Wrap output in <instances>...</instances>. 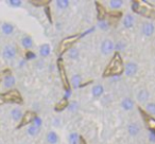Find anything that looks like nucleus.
<instances>
[{"mask_svg": "<svg viewBox=\"0 0 155 144\" xmlns=\"http://www.w3.org/2000/svg\"><path fill=\"white\" fill-rule=\"evenodd\" d=\"M136 98H137V101L140 102V103H146V102H148L149 98H150V93H149V91L147 89H141L137 93Z\"/></svg>", "mask_w": 155, "mask_h": 144, "instance_id": "9d476101", "label": "nucleus"}, {"mask_svg": "<svg viewBox=\"0 0 155 144\" xmlns=\"http://www.w3.org/2000/svg\"><path fill=\"white\" fill-rule=\"evenodd\" d=\"M146 110L149 112L150 114H153L155 116V103L153 102H150V103H147L146 105Z\"/></svg>", "mask_w": 155, "mask_h": 144, "instance_id": "393cba45", "label": "nucleus"}, {"mask_svg": "<svg viewBox=\"0 0 155 144\" xmlns=\"http://www.w3.org/2000/svg\"><path fill=\"white\" fill-rule=\"evenodd\" d=\"M35 118H36V114H35L34 112L27 111L26 114L22 116L21 122H20V124H19V126H18V127H22V126H25V125H28L29 123L33 122Z\"/></svg>", "mask_w": 155, "mask_h": 144, "instance_id": "0eeeda50", "label": "nucleus"}, {"mask_svg": "<svg viewBox=\"0 0 155 144\" xmlns=\"http://www.w3.org/2000/svg\"><path fill=\"white\" fill-rule=\"evenodd\" d=\"M79 38L78 35H74V36H71V37H68V38L64 39L61 43V50L62 51H66V50H69L72 46V43H74L77 41V39Z\"/></svg>", "mask_w": 155, "mask_h": 144, "instance_id": "423d86ee", "label": "nucleus"}, {"mask_svg": "<svg viewBox=\"0 0 155 144\" xmlns=\"http://www.w3.org/2000/svg\"><path fill=\"white\" fill-rule=\"evenodd\" d=\"M68 141L70 144H79V141H80L79 135L77 133H71L68 137Z\"/></svg>", "mask_w": 155, "mask_h": 144, "instance_id": "5701e85b", "label": "nucleus"}, {"mask_svg": "<svg viewBox=\"0 0 155 144\" xmlns=\"http://www.w3.org/2000/svg\"><path fill=\"white\" fill-rule=\"evenodd\" d=\"M71 84H72V86L74 87V88H78V87L80 86V84H81L80 74H74V75H72V78H71Z\"/></svg>", "mask_w": 155, "mask_h": 144, "instance_id": "b1692460", "label": "nucleus"}, {"mask_svg": "<svg viewBox=\"0 0 155 144\" xmlns=\"http://www.w3.org/2000/svg\"><path fill=\"white\" fill-rule=\"evenodd\" d=\"M50 52H51V48H50V46L48 43H45V45L41 46V48H39V54L43 57H47L50 54Z\"/></svg>", "mask_w": 155, "mask_h": 144, "instance_id": "a211bd4d", "label": "nucleus"}, {"mask_svg": "<svg viewBox=\"0 0 155 144\" xmlns=\"http://www.w3.org/2000/svg\"><path fill=\"white\" fill-rule=\"evenodd\" d=\"M104 92V88L102 85H96V86L93 87L91 89V93L95 98H100Z\"/></svg>", "mask_w": 155, "mask_h": 144, "instance_id": "2eb2a0df", "label": "nucleus"}, {"mask_svg": "<svg viewBox=\"0 0 155 144\" xmlns=\"http://www.w3.org/2000/svg\"><path fill=\"white\" fill-rule=\"evenodd\" d=\"M9 2V5H11V7H14V8H18L21 5V1L20 0H10V1H8Z\"/></svg>", "mask_w": 155, "mask_h": 144, "instance_id": "cd10ccee", "label": "nucleus"}, {"mask_svg": "<svg viewBox=\"0 0 155 144\" xmlns=\"http://www.w3.org/2000/svg\"><path fill=\"white\" fill-rule=\"evenodd\" d=\"M56 8L60 10H66L69 7V1L68 0H58L55 1Z\"/></svg>", "mask_w": 155, "mask_h": 144, "instance_id": "4be33fe9", "label": "nucleus"}, {"mask_svg": "<svg viewBox=\"0 0 155 144\" xmlns=\"http://www.w3.org/2000/svg\"><path fill=\"white\" fill-rule=\"evenodd\" d=\"M67 55H68L69 58H71V59H75V58L79 57V55H80V51H79V49L78 48H72L71 47L70 49L68 50V53H67Z\"/></svg>", "mask_w": 155, "mask_h": 144, "instance_id": "aec40b11", "label": "nucleus"}, {"mask_svg": "<svg viewBox=\"0 0 155 144\" xmlns=\"http://www.w3.org/2000/svg\"><path fill=\"white\" fill-rule=\"evenodd\" d=\"M141 31H142V34L147 37H150L151 35L154 33L155 31V27L152 22H149V21H146L141 27Z\"/></svg>", "mask_w": 155, "mask_h": 144, "instance_id": "6e6552de", "label": "nucleus"}, {"mask_svg": "<svg viewBox=\"0 0 155 144\" xmlns=\"http://www.w3.org/2000/svg\"><path fill=\"white\" fill-rule=\"evenodd\" d=\"M21 45L25 49H31L33 47V40L30 36H25L21 39Z\"/></svg>", "mask_w": 155, "mask_h": 144, "instance_id": "f3484780", "label": "nucleus"}, {"mask_svg": "<svg viewBox=\"0 0 155 144\" xmlns=\"http://www.w3.org/2000/svg\"><path fill=\"white\" fill-rule=\"evenodd\" d=\"M124 66H123L122 58H121L120 54L116 53L114 57L110 59V64H108L107 68L105 69L104 72V76H110V75H118V74L122 73Z\"/></svg>", "mask_w": 155, "mask_h": 144, "instance_id": "f257e3e1", "label": "nucleus"}, {"mask_svg": "<svg viewBox=\"0 0 155 144\" xmlns=\"http://www.w3.org/2000/svg\"><path fill=\"white\" fill-rule=\"evenodd\" d=\"M39 131V128L36 126H34V125H31V126H29L28 128V133L30 136H36L37 133H38Z\"/></svg>", "mask_w": 155, "mask_h": 144, "instance_id": "a878e982", "label": "nucleus"}, {"mask_svg": "<svg viewBox=\"0 0 155 144\" xmlns=\"http://www.w3.org/2000/svg\"><path fill=\"white\" fill-rule=\"evenodd\" d=\"M123 71H124V73L127 76H134L136 73H137V71H138L137 64L134 62H127V64L124 65V69H123Z\"/></svg>", "mask_w": 155, "mask_h": 144, "instance_id": "39448f33", "label": "nucleus"}, {"mask_svg": "<svg viewBox=\"0 0 155 144\" xmlns=\"http://www.w3.org/2000/svg\"><path fill=\"white\" fill-rule=\"evenodd\" d=\"M22 116H24V114H22V111L19 109V108H14V109L11 111V117H12V119H13L14 121L21 120Z\"/></svg>", "mask_w": 155, "mask_h": 144, "instance_id": "6ab92c4d", "label": "nucleus"}, {"mask_svg": "<svg viewBox=\"0 0 155 144\" xmlns=\"http://www.w3.org/2000/svg\"><path fill=\"white\" fill-rule=\"evenodd\" d=\"M78 108H79V104H78V102L73 101V102H71V103L68 104V109L70 110L71 112L77 111Z\"/></svg>", "mask_w": 155, "mask_h": 144, "instance_id": "bb28decb", "label": "nucleus"}, {"mask_svg": "<svg viewBox=\"0 0 155 144\" xmlns=\"http://www.w3.org/2000/svg\"><path fill=\"white\" fill-rule=\"evenodd\" d=\"M115 49V43L113 40L110 39H104L101 43V47H100V50H101V53L103 55H110Z\"/></svg>", "mask_w": 155, "mask_h": 144, "instance_id": "7ed1b4c3", "label": "nucleus"}, {"mask_svg": "<svg viewBox=\"0 0 155 144\" xmlns=\"http://www.w3.org/2000/svg\"><path fill=\"white\" fill-rule=\"evenodd\" d=\"M99 27H100V29H101V30H108V28H110V24H108L107 21L103 20V21H100Z\"/></svg>", "mask_w": 155, "mask_h": 144, "instance_id": "c85d7f7f", "label": "nucleus"}, {"mask_svg": "<svg viewBox=\"0 0 155 144\" xmlns=\"http://www.w3.org/2000/svg\"><path fill=\"white\" fill-rule=\"evenodd\" d=\"M22 102V98L20 95V93L18 92V90L12 89L9 90L8 92L0 94V105L5 103H16L20 104Z\"/></svg>", "mask_w": 155, "mask_h": 144, "instance_id": "f03ea898", "label": "nucleus"}, {"mask_svg": "<svg viewBox=\"0 0 155 144\" xmlns=\"http://www.w3.org/2000/svg\"><path fill=\"white\" fill-rule=\"evenodd\" d=\"M46 139H47V142L49 144H58V135L55 133V131H49V133H47V137H46Z\"/></svg>", "mask_w": 155, "mask_h": 144, "instance_id": "ddd939ff", "label": "nucleus"}, {"mask_svg": "<svg viewBox=\"0 0 155 144\" xmlns=\"http://www.w3.org/2000/svg\"><path fill=\"white\" fill-rule=\"evenodd\" d=\"M124 47H125L124 43H121V41H119L118 43H116V45H115V49H118V50L124 49Z\"/></svg>", "mask_w": 155, "mask_h": 144, "instance_id": "7c9ffc66", "label": "nucleus"}, {"mask_svg": "<svg viewBox=\"0 0 155 144\" xmlns=\"http://www.w3.org/2000/svg\"><path fill=\"white\" fill-rule=\"evenodd\" d=\"M16 81H15V78L13 75H7L5 78V81H3V86L5 88H11L15 85Z\"/></svg>", "mask_w": 155, "mask_h": 144, "instance_id": "dca6fc26", "label": "nucleus"}, {"mask_svg": "<svg viewBox=\"0 0 155 144\" xmlns=\"http://www.w3.org/2000/svg\"><path fill=\"white\" fill-rule=\"evenodd\" d=\"M134 24H135V19H134V16L131 14H127V15L123 17L122 24L125 29H131L133 28Z\"/></svg>", "mask_w": 155, "mask_h": 144, "instance_id": "1a4fd4ad", "label": "nucleus"}, {"mask_svg": "<svg viewBox=\"0 0 155 144\" xmlns=\"http://www.w3.org/2000/svg\"><path fill=\"white\" fill-rule=\"evenodd\" d=\"M127 133L133 137H135L140 133V127L136 123H131V124L127 125Z\"/></svg>", "mask_w": 155, "mask_h": 144, "instance_id": "f8f14e48", "label": "nucleus"}, {"mask_svg": "<svg viewBox=\"0 0 155 144\" xmlns=\"http://www.w3.org/2000/svg\"><path fill=\"white\" fill-rule=\"evenodd\" d=\"M123 5L122 0H110V8L112 10H118Z\"/></svg>", "mask_w": 155, "mask_h": 144, "instance_id": "412c9836", "label": "nucleus"}, {"mask_svg": "<svg viewBox=\"0 0 155 144\" xmlns=\"http://www.w3.org/2000/svg\"><path fill=\"white\" fill-rule=\"evenodd\" d=\"M1 31L5 35H11L14 32V26L9 22H5L1 26Z\"/></svg>", "mask_w": 155, "mask_h": 144, "instance_id": "4468645a", "label": "nucleus"}, {"mask_svg": "<svg viewBox=\"0 0 155 144\" xmlns=\"http://www.w3.org/2000/svg\"><path fill=\"white\" fill-rule=\"evenodd\" d=\"M121 107L124 110L129 111V110H132L134 108V102L133 100H131L130 98H125L121 101Z\"/></svg>", "mask_w": 155, "mask_h": 144, "instance_id": "9b49d317", "label": "nucleus"}, {"mask_svg": "<svg viewBox=\"0 0 155 144\" xmlns=\"http://www.w3.org/2000/svg\"><path fill=\"white\" fill-rule=\"evenodd\" d=\"M16 54H17V49H16L15 46H13V45L5 46L2 50V56H3V58L7 60L13 59L16 56Z\"/></svg>", "mask_w": 155, "mask_h": 144, "instance_id": "20e7f679", "label": "nucleus"}, {"mask_svg": "<svg viewBox=\"0 0 155 144\" xmlns=\"http://www.w3.org/2000/svg\"><path fill=\"white\" fill-rule=\"evenodd\" d=\"M33 125L39 128V126L41 125V119L38 118V117H36V118L34 119V121H33Z\"/></svg>", "mask_w": 155, "mask_h": 144, "instance_id": "c756f323", "label": "nucleus"}]
</instances>
